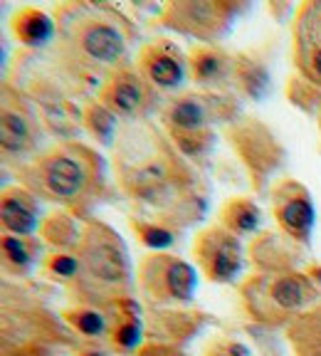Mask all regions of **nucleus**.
<instances>
[{
    "label": "nucleus",
    "instance_id": "obj_1",
    "mask_svg": "<svg viewBox=\"0 0 321 356\" xmlns=\"http://www.w3.org/2000/svg\"><path fill=\"white\" fill-rule=\"evenodd\" d=\"M111 166L122 193L146 213L144 218L181 230L205 216L200 178L168 134L149 119L119 129Z\"/></svg>",
    "mask_w": 321,
    "mask_h": 356
},
{
    "label": "nucleus",
    "instance_id": "obj_2",
    "mask_svg": "<svg viewBox=\"0 0 321 356\" xmlns=\"http://www.w3.org/2000/svg\"><path fill=\"white\" fill-rule=\"evenodd\" d=\"M57 50L77 72H104V79L129 67L131 28L119 13L94 3L55 6Z\"/></svg>",
    "mask_w": 321,
    "mask_h": 356
},
{
    "label": "nucleus",
    "instance_id": "obj_3",
    "mask_svg": "<svg viewBox=\"0 0 321 356\" xmlns=\"http://www.w3.org/2000/svg\"><path fill=\"white\" fill-rule=\"evenodd\" d=\"M20 186L52 200L72 216H84L106 186L104 159L82 141H60L17 168Z\"/></svg>",
    "mask_w": 321,
    "mask_h": 356
},
{
    "label": "nucleus",
    "instance_id": "obj_4",
    "mask_svg": "<svg viewBox=\"0 0 321 356\" xmlns=\"http://www.w3.org/2000/svg\"><path fill=\"white\" fill-rule=\"evenodd\" d=\"M82 228V240L74 250L79 260L74 277L77 295L89 302V307L126 300L131 289V262L124 240L97 218L87 220Z\"/></svg>",
    "mask_w": 321,
    "mask_h": 356
},
{
    "label": "nucleus",
    "instance_id": "obj_5",
    "mask_svg": "<svg viewBox=\"0 0 321 356\" xmlns=\"http://www.w3.org/2000/svg\"><path fill=\"white\" fill-rule=\"evenodd\" d=\"M160 129L186 159H200L213 149V127L240 119V102L230 92H183L168 97L158 109Z\"/></svg>",
    "mask_w": 321,
    "mask_h": 356
},
{
    "label": "nucleus",
    "instance_id": "obj_6",
    "mask_svg": "<svg viewBox=\"0 0 321 356\" xmlns=\"http://www.w3.org/2000/svg\"><path fill=\"white\" fill-rule=\"evenodd\" d=\"M240 295L249 317L262 324H292L321 305V292L314 282L294 270H265L252 275Z\"/></svg>",
    "mask_w": 321,
    "mask_h": 356
},
{
    "label": "nucleus",
    "instance_id": "obj_7",
    "mask_svg": "<svg viewBox=\"0 0 321 356\" xmlns=\"http://www.w3.org/2000/svg\"><path fill=\"white\" fill-rule=\"evenodd\" d=\"M247 10L238 0H173L160 10V25L200 44H217Z\"/></svg>",
    "mask_w": 321,
    "mask_h": 356
},
{
    "label": "nucleus",
    "instance_id": "obj_8",
    "mask_svg": "<svg viewBox=\"0 0 321 356\" xmlns=\"http://www.w3.org/2000/svg\"><path fill=\"white\" fill-rule=\"evenodd\" d=\"M225 136L240 161L247 168L257 191H265L270 178L277 173L284 161V146L270 131L267 124L255 117H240L230 127H225Z\"/></svg>",
    "mask_w": 321,
    "mask_h": 356
},
{
    "label": "nucleus",
    "instance_id": "obj_9",
    "mask_svg": "<svg viewBox=\"0 0 321 356\" xmlns=\"http://www.w3.org/2000/svg\"><path fill=\"white\" fill-rule=\"evenodd\" d=\"M42 139V124L30 97L6 84L3 102H0V146H3L6 161H33Z\"/></svg>",
    "mask_w": 321,
    "mask_h": 356
},
{
    "label": "nucleus",
    "instance_id": "obj_10",
    "mask_svg": "<svg viewBox=\"0 0 321 356\" xmlns=\"http://www.w3.org/2000/svg\"><path fill=\"white\" fill-rule=\"evenodd\" d=\"M139 282L144 295L154 305H183L193 300L198 277L193 265L183 257L158 252L141 260Z\"/></svg>",
    "mask_w": 321,
    "mask_h": 356
},
{
    "label": "nucleus",
    "instance_id": "obj_11",
    "mask_svg": "<svg viewBox=\"0 0 321 356\" xmlns=\"http://www.w3.org/2000/svg\"><path fill=\"white\" fill-rule=\"evenodd\" d=\"M193 257L211 282H235L245 267L242 243L220 222L208 225L195 235Z\"/></svg>",
    "mask_w": 321,
    "mask_h": 356
},
{
    "label": "nucleus",
    "instance_id": "obj_12",
    "mask_svg": "<svg viewBox=\"0 0 321 356\" xmlns=\"http://www.w3.org/2000/svg\"><path fill=\"white\" fill-rule=\"evenodd\" d=\"M97 99L106 106L122 122H146L154 106L156 92L149 87L136 67H122L117 72H111L106 79H101L99 95Z\"/></svg>",
    "mask_w": 321,
    "mask_h": 356
},
{
    "label": "nucleus",
    "instance_id": "obj_13",
    "mask_svg": "<svg viewBox=\"0 0 321 356\" xmlns=\"http://www.w3.org/2000/svg\"><path fill=\"white\" fill-rule=\"evenodd\" d=\"M136 70L154 92H166L171 97L190 77L188 55H183L181 47L168 38H154L141 44Z\"/></svg>",
    "mask_w": 321,
    "mask_h": 356
},
{
    "label": "nucleus",
    "instance_id": "obj_14",
    "mask_svg": "<svg viewBox=\"0 0 321 356\" xmlns=\"http://www.w3.org/2000/svg\"><path fill=\"white\" fill-rule=\"evenodd\" d=\"M272 216L279 230L294 243H309L314 233V200L304 184L297 178H282L270 188Z\"/></svg>",
    "mask_w": 321,
    "mask_h": 356
},
{
    "label": "nucleus",
    "instance_id": "obj_15",
    "mask_svg": "<svg viewBox=\"0 0 321 356\" xmlns=\"http://www.w3.org/2000/svg\"><path fill=\"white\" fill-rule=\"evenodd\" d=\"M292 38L297 72L306 84L321 92V0H306L297 8Z\"/></svg>",
    "mask_w": 321,
    "mask_h": 356
},
{
    "label": "nucleus",
    "instance_id": "obj_16",
    "mask_svg": "<svg viewBox=\"0 0 321 356\" xmlns=\"http://www.w3.org/2000/svg\"><path fill=\"white\" fill-rule=\"evenodd\" d=\"M238 57L227 55L217 44H195L188 52L190 79L205 92H230L235 87Z\"/></svg>",
    "mask_w": 321,
    "mask_h": 356
},
{
    "label": "nucleus",
    "instance_id": "obj_17",
    "mask_svg": "<svg viewBox=\"0 0 321 356\" xmlns=\"http://www.w3.org/2000/svg\"><path fill=\"white\" fill-rule=\"evenodd\" d=\"M0 220L8 235L30 238L40 228V203L38 195L25 186H13L3 191L0 198Z\"/></svg>",
    "mask_w": 321,
    "mask_h": 356
},
{
    "label": "nucleus",
    "instance_id": "obj_18",
    "mask_svg": "<svg viewBox=\"0 0 321 356\" xmlns=\"http://www.w3.org/2000/svg\"><path fill=\"white\" fill-rule=\"evenodd\" d=\"M10 33L20 44L40 50L57 38V20L40 8H20L10 17Z\"/></svg>",
    "mask_w": 321,
    "mask_h": 356
},
{
    "label": "nucleus",
    "instance_id": "obj_19",
    "mask_svg": "<svg viewBox=\"0 0 321 356\" xmlns=\"http://www.w3.org/2000/svg\"><path fill=\"white\" fill-rule=\"evenodd\" d=\"M109 314V339L114 349L122 354H131L141 341V319L136 305L131 300H119L114 302Z\"/></svg>",
    "mask_w": 321,
    "mask_h": 356
},
{
    "label": "nucleus",
    "instance_id": "obj_20",
    "mask_svg": "<svg viewBox=\"0 0 321 356\" xmlns=\"http://www.w3.org/2000/svg\"><path fill=\"white\" fill-rule=\"evenodd\" d=\"M262 222V211L255 200L247 195H233L230 200H225L220 208V225H225L230 233H235L238 238L242 235H252Z\"/></svg>",
    "mask_w": 321,
    "mask_h": 356
},
{
    "label": "nucleus",
    "instance_id": "obj_21",
    "mask_svg": "<svg viewBox=\"0 0 321 356\" xmlns=\"http://www.w3.org/2000/svg\"><path fill=\"white\" fill-rule=\"evenodd\" d=\"M289 339L297 356H321V307L289 324Z\"/></svg>",
    "mask_w": 321,
    "mask_h": 356
},
{
    "label": "nucleus",
    "instance_id": "obj_22",
    "mask_svg": "<svg viewBox=\"0 0 321 356\" xmlns=\"http://www.w3.org/2000/svg\"><path fill=\"white\" fill-rule=\"evenodd\" d=\"M235 87L242 95L252 97V99H262V95L270 87V74H267L265 65L249 55L238 57V65H235Z\"/></svg>",
    "mask_w": 321,
    "mask_h": 356
},
{
    "label": "nucleus",
    "instance_id": "obj_23",
    "mask_svg": "<svg viewBox=\"0 0 321 356\" xmlns=\"http://www.w3.org/2000/svg\"><path fill=\"white\" fill-rule=\"evenodd\" d=\"M82 230L84 228H79L74 222L72 213H52L42 222L44 240L60 248V250H77L79 240H82Z\"/></svg>",
    "mask_w": 321,
    "mask_h": 356
},
{
    "label": "nucleus",
    "instance_id": "obj_24",
    "mask_svg": "<svg viewBox=\"0 0 321 356\" xmlns=\"http://www.w3.org/2000/svg\"><path fill=\"white\" fill-rule=\"evenodd\" d=\"M84 127L99 144H114L117 141V117L101 104L99 99H89L84 104Z\"/></svg>",
    "mask_w": 321,
    "mask_h": 356
},
{
    "label": "nucleus",
    "instance_id": "obj_25",
    "mask_svg": "<svg viewBox=\"0 0 321 356\" xmlns=\"http://www.w3.org/2000/svg\"><path fill=\"white\" fill-rule=\"evenodd\" d=\"M38 245L33 238H20V235H3V265L13 273H25L35 260Z\"/></svg>",
    "mask_w": 321,
    "mask_h": 356
},
{
    "label": "nucleus",
    "instance_id": "obj_26",
    "mask_svg": "<svg viewBox=\"0 0 321 356\" xmlns=\"http://www.w3.org/2000/svg\"><path fill=\"white\" fill-rule=\"evenodd\" d=\"M131 228L136 230L139 240L146 248H151V250H163V248H171L176 243V228H168V225L151 220V218L133 216Z\"/></svg>",
    "mask_w": 321,
    "mask_h": 356
},
{
    "label": "nucleus",
    "instance_id": "obj_27",
    "mask_svg": "<svg viewBox=\"0 0 321 356\" xmlns=\"http://www.w3.org/2000/svg\"><path fill=\"white\" fill-rule=\"evenodd\" d=\"M67 319H69V324H72L79 334H84V337H104V334H109V317L89 305L79 307V309H72L67 314Z\"/></svg>",
    "mask_w": 321,
    "mask_h": 356
},
{
    "label": "nucleus",
    "instance_id": "obj_28",
    "mask_svg": "<svg viewBox=\"0 0 321 356\" xmlns=\"http://www.w3.org/2000/svg\"><path fill=\"white\" fill-rule=\"evenodd\" d=\"M79 270V260L74 252H57L47 257V273L57 280H74Z\"/></svg>",
    "mask_w": 321,
    "mask_h": 356
},
{
    "label": "nucleus",
    "instance_id": "obj_29",
    "mask_svg": "<svg viewBox=\"0 0 321 356\" xmlns=\"http://www.w3.org/2000/svg\"><path fill=\"white\" fill-rule=\"evenodd\" d=\"M208 356H249V349L238 339H215L208 346Z\"/></svg>",
    "mask_w": 321,
    "mask_h": 356
},
{
    "label": "nucleus",
    "instance_id": "obj_30",
    "mask_svg": "<svg viewBox=\"0 0 321 356\" xmlns=\"http://www.w3.org/2000/svg\"><path fill=\"white\" fill-rule=\"evenodd\" d=\"M139 356H183V354L171 349V346H149V349H144Z\"/></svg>",
    "mask_w": 321,
    "mask_h": 356
},
{
    "label": "nucleus",
    "instance_id": "obj_31",
    "mask_svg": "<svg viewBox=\"0 0 321 356\" xmlns=\"http://www.w3.org/2000/svg\"><path fill=\"white\" fill-rule=\"evenodd\" d=\"M82 356H104V354H99V351H87V354H82Z\"/></svg>",
    "mask_w": 321,
    "mask_h": 356
},
{
    "label": "nucleus",
    "instance_id": "obj_32",
    "mask_svg": "<svg viewBox=\"0 0 321 356\" xmlns=\"http://www.w3.org/2000/svg\"><path fill=\"white\" fill-rule=\"evenodd\" d=\"M319 129H321V109H319Z\"/></svg>",
    "mask_w": 321,
    "mask_h": 356
}]
</instances>
